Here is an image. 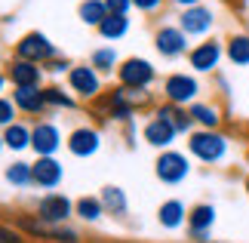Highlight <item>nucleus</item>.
Returning a JSON list of instances; mask_svg holds the SVG:
<instances>
[{
  "mask_svg": "<svg viewBox=\"0 0 249 243\" xmlns=\"http://www.w3.org/2000/svg\"><path fill=\"white\" fill-rule=\"evenodd\" d=\"M13 102H16V108L25 111V114H43L50 108V105H46V95H43V86H16Z\"/></svg>",
  "mask_w": 249,
  "mask_h": 243,
  "instance_id": "nucleus-17",
  "label": "nucleus"
},
{
  "mask_svg": "<svg viewBox=\"0 0 249 243\" xmlns=\"http://www.w3.org/2000/svg\"><path fill=\"white\" fill-rule=\"evenodd\" d=\"M188 114L194 117V123L200 130H218V126H222V111H218L215 105H209V102H194L188 108Z\"/></svg>",
  "mask_w": 249,
  "mask_h": 243,
  "instance_id": "nucleus-20",
  "label": "nucleus"
},
{
  "mask_svg": "<svg viewBox=\"0 0 249 243\" xmlns=\"http://www.w3.org/2000/svg\"><path fill=\"white\" fill-rule=\"evenodd\" d=\"M157 219H160V225H163L166 231H176V228H181V225L188 222L185 203H181V200H166V203H160V212H157Z\"/></svg>",
  "mask_w": 249,
  "mask_h": 243,
  "instance_id": "nucleus-21",
  "label": "nucleus"
},
{
  "mask_svg": "<svg viewBox=\"0 0 249 243\" xmlns=\"http://www.w3.org/2000/svg\"><path fill=\"white\" fill-rule=\"evenodd\" d=\"M68 86L71 93H77L80 99H99L102 93V77L92 65H74L68 71Z\"/></svg>",
  "mask_w": 249,
  "mask_h": 243,
  "instance_id": "nucleus-9",
  "label": "nucleus"
},
{
  "mask_svg": "<svg viewBox=\"0 0 249 243\" xmlns=\"http://www.w3.org/2000/svg\"><path fill=\"white\" fill-rule=\"evenodd\" d=\"M43 95H46V105H50V108H74V105H77L68 93H62V86H46Z\"/></svg>",
  "mask_w": 249,
  "mask_h": 243,
  "instance_id": "nucleus-31",
  "label": "nucleus"
},
{
  "mask_svg": "<svg viewBox=\"0 0 249 243\" xmlns=\"http://www.w3.org/2000/svg\"><path fill=\"white\" fill-rule=\"evenodd\" d=\"M31 148L37 151V157H53L62 148V132L59 126L50 120H40L31 126Z\"/></svg>",
  "mask_w": 249,
  "mask_h": 243,
  "instance_id": "nucleus-12",
  "label": "nucleus"
},
{
  "mask_svg": "<svg viewBox=\"0 0 249 243\" xmlns=\"http://www.w3.org/2000/svg\"><path fill=\"white\" fill-rule=\"evenodd\" d=\"M154 46H157V53L163 56V59H178V56L191 53V50H188V34L181 31L178 25H163V28H157Z\"/></svg>",
  "mask_w": 249,
  "mask_h": 243,
  "instance_id": "nucleus-10",
  "label": "nucleus"
},
{
  "mask_svg": "<svg viewBox=\"0 0 249 243\" xmlns=\"http://www.w3.org/2000/svg\"><path fill=\"white\" fill-rule=\"evenodd\" d=\"M74 212H77L83 222H99L105 216V203H102V197H80L74 203Z\"/></svg>",
  "mask_w": 249,
  "mask_h": 243,
  "instance_id": "nucleus-30",
  "label": "nucleus"
},
{
  "mask_svg": "<svg viewBox=\"0 0 249 243\" xmlns=\"http://www.w3.org/2000/svg\"><path fill=\"white\" fill-rule=\"evenodd\" d=\"M246 163H249V145H246Z\"/></svg>",
  "mask_w": 249,
  "mask_h": 243,
  "instance_id": "nucleus-42",
  "label": "nucleus"
},
{
  "mask_svg": "<svg viewBox=\"0 0 249 243\" xmlns=\"http://www.w3.org/2000/svg\"><path fill=\"white\" fill-rule=\"evenodd\" d=\"M213 25H215V13L209 6H203V3L181 9V16H178V28L188 37H203V34L213 31Z\"/></svg>",
  "mask_w": 249,
  "mask_h": 243,
  "instance_id": "nucleus-8",
  "label": "nucleus"
},
{
  "mask_svg": "<svg viewBox=\"0 0 249 243\" xmlns=\"http://www.w3.org/2000/svg\"><path fill=\"white\" fill-rule=\"evenodd\" d=\"M163 3H166V0H132V6L142 9V13H157Z\"/></svg>",
  "mask_w": 249,
  "mask_h": 243,
  "instance_id": "nucleus-35",
  "label": "nucleus"
},
{
  "mask_svg": "<svg viewBox=\"0 0 249 243\" xmlns=\"http://www.w3.org/2000/svg\"><path fill=\"white\" fill-rule=\"evenodd\" d=\"M6 77H9V83H13V86H40L43 65H34V62H25V59H13Z\"/></svg>",
  "mask_w": 249,
  "mask_h": 243,
  "instance_id": "nucleus-18",
  "label": "nucleus"
},
{
  "mask_svg": "<svg viewBox=\"0 0 249 243\" xmlns=\"http://www.w3.org/2000/svg\"><path fill=\"white\" fill-rule=\"evenodd\" d=\"M18 228L28 231V234L40 237V240H53V243H80V234L74 228L65 225H50V222L31 219V216H18Z\"/></svg>",
  "mask_w": 249,
  "mask_h": 243,
  "instance_id": "nucleus-6",
  "label": "nucleus"
},
{
  "mask_svg": "<svg viewBox=\"0 0 249 243\" xmlns=\"http://www.w3.org/2000/svg\"><path fill=\"white\" fill-rule=\"evenodd\" d=\"M16 102L13 99H3V95H0V126H3V130H6V126H13L16 123Z\"/></svg>",
  "mask_w": 249,
  "mask_h": 243,
  "instance_id": "nucleus-32",
  "label": "nucleus"
},
{
  "mask_svg": "<svg viewBox=\"0 0 249 243\" xmlns=\"http://www.w3.org/2000/svg\"><path fill=\"white\" fill-rule=\"evenodd\" d=\"M154 172H157L160 182L178 185V182H185L191 176V160L181 151H163L157 157V163H154Z\"/></svg>",
  "mask_w": 249,
  "mask_h": 243,
  "instance_id": "nucleus-7",
  "label": "nucleus"
},
{
  "mask_svg": "<svg viewBox=\"0 0 249 243\" xmlns=\"http://www.w3.org/2000/svg\"><path fill=\"white\" fill-rule=\"evenodd\" d=\"M222 56H225V46L218 40H203V43H197L194 50L188 53V62H191V68H194L197 74H209V71L218 68Z\"/></svg>",
  "mask_w": 249,
  "mask_h": 243,
  "instance_id": "nucleus-13",
  "label": "nucleus"
},
{
  "mask_svg": "<svg viewBox=\"0 0 249 243\" xmlns=\"http://www.w3.org/2000/svg\"><path fill=\"white\" fill-rule=\"evenodd\" d=\"M77 16H80L83 25L99 28L105 19H108V6H105V0H83V3L77 6Z\"/></svg>",
  "mask_w": 249,
  "mask_h": 243,
  "instance_id": "nucleus-23",
  "label": "nucleus"
},
{
  "mask_svg": "<svg viewBox=\"0 0 249 243\" xmlns=\"http://www.w3.org/2000/svg\"><path fill=\"white\" fill-rule=\"evenodd\" d=\"M89 65L99 74H111V71H117V68H120V59H117V53H114L111 46H102V50H95L89 56Z\"/></svg>",
  "mask_w": 249,
  "mask_h": 243,
  "instance_id": "nucleus-29",
  "label": "nucleus"
},
{
  "mask_svg": "<svg viewBox=\"0 0 249 243\" xmlns=\"http://www.w3.org/2000/svg\"><path fill=\"white\" fill-rule=\"evenodd\" d=\"M213 225H215V206H213V203H197V206L188 212V234L194 237L197 243L209 240Z\"/></svg>",
  "mask_w": 249,
  "mask_h": 243,
  "instance_id": "nucleus-14",
  "label": "nucleus"
},
{
  "mask_svg": "<svg viewBox=\"0 0 249 243\" xmlns=\"http://www.w3.org/2000/svg\"><path fill=\"white\" fill-rule=\"evenodd\" d=\"M197 93H200V83H197L194 74H181V71H178V74H169L166 80H163V95H166V102H169V105H178V108L194 105Z\"/></svg>",
  "mask_w": 249,
  "mask_h": 243,
  "instance_id": "nucleus-5",
  "label": "nucleus"
},
{
  "mask_svg": "<svg viewBox=\"0 0 249 243\" xmlns=\"http://www.w3.org/2000/svg\"><path fill=\"white\" fill-rule=\"evenodd\" d=\"M0 243H25V237L18 231H13L9 225H0Z\"/></svg>",
  "mask_w": 249,
  "mask_h": 243,
  "instance_id": "nucleus-34",
  "label": "nucleus"
},
{
  "mask_svg": "<svg viewBox=\"0 0 249 243\" xmlns=\"http://www.w3.org/2000/svg\"><path fill=\"white\" fill-rule=\"evenodd\" d=\"M176 126H172L169 120H163V117H151L148 123H145V142L148 145H154V148H166L169 151V145L176 142Z\"/></svg>",
  "mask_w": 249,
  "mask_h": 243,
  "instance_id": "nucleus-19",
  "label": "nucleus"
},
{
  "mask_svg": "<svg viewBox=\"0 0 249 243\" xmlns=\"http://www.w3.org/2000/svg\"><path fill=\"white\" fill-rule=\"evenodd\" d=\"M225 56L231 59V65L246 68L249 65V34H234L231 40L225 43Z\"/></svg>",
  "mask_w": 249,
  "mask_h": 243,
  "instance_id": "nucleus-24",
  "label": "nucleus"
},
{
  "mask_svg": "<svg viewBox=\"0 0 249 243\" xmlns=\"http://www.w3.org/2000/svg\"><path fill=\"white\" fill-rule=\"evenodd\" d=\"M6 80H9V77H6L3 71H0V93H3V86H6Z\"/></svg>",
  "mask_w": 249,
  "mask_h": 243,
  "instance_id": "nucleus-38",
  "label": "nucleus"
},
{
  "mask_svg": "<svg viewBox=\"0 0 249 243\" xmlns=\"http://www.w3.org/2000/svg\"><path fill=\"white\" fill-rule=\"evenodd\" d=\"M105 6H108L111 16H126L132 9V0H105Z\"/></svg>",
  "mask_w": 249,
  "mask_h": 243,
  "instance_id": "nucleus-33",
  "label": "nucleus"
},
{
  "mask_svg": "<svg viewBox=\"0 0 249 243\" xmlns=\"http://www.w3.org/2000/svg\"><path fill=\"white\" fill-rule=\"evenodd\" d=\"M95 31H99L105 40H120V37H126V31H129V19H126V16H111V13H108V19H105V22L95 28Z\"/></svg>",
  "mask_w": 249,
  "mask_h": 243,
  "instance_id": "nucleus-26",
  "label": "nucleus"
},
{
  "mask_svg": "<svg viewBox=\"0 0 249 243\" xmlns=\"http://www.w3.org/2000/svg\"><path fill=\"white\" fill-rule=\"evenodd\" d=\"M6 148V142H3V132H0V151H3Z\"/></svg>",
  "mask_w": 249,
  "mask_h": 243,
  "instance_id": "nucleus-40",
  "label": "nucleus"
},
{
  "mask_svg": "<svg viewBox=\"0 0 249 243\" xmlns=\"http://www.w3.org/2000/svg\"><path fill=\"white\" fill-rule=\"evenodd\" d=\"M102 203H105V212H111V216H126V194L117 185H108L102 191Z\"/></svg>",
  "mask_w": 249,
  "mask_h": 243,
  "instance_id": "nucleus-28",
  "label": "nucleus"
},
{
  "mask_svg": "<svg viewBox=\"0 0 249 243\" xmlns=\"http://www.w3.org/2000/svg\"><path fill=\"white\" fill-rule=\"evenodd\" d=\"M62 179H65V169H62L59 160L55 157H37V163H34V185L37 188L53 191L62 185Z\"/></svg>",
  "mask_w": 249,
  "mask_h": 243,
  "instance_id": "nucleus-16",
  "label": "nucleus"
},
{
  "mask_svg": "<svg viewBox=\"0 0 249 243\" xmlns=\"http://www.w3.org/2000/svg\"><path fill=\"white\" fill-rule=\"evenodd\" d=\"M71 68H74V65H71L68 59H53L50 65H46V71H53V74H62V71H71Z\"/></svg>",
  "mask_w": 249,
  "mask_h": 243,
  "instance_id": "nucleus-36",
  "label": "nucleus"
},
{
  "mask_svg": "<svg viewBox=\"0 0 249 243\" xmlns=\"http://www.w3.org/2000/svg\"><path fill=\"white\" fill-rule=\"evenodd\" d=\"M228 148H231V142H228V135H222L218 130H194L188 135L191 157H197L200 163H209V167L222 163L228 157Z\"/></svg>",
  "mask_w": 249,
  "mask_h": 243,
  "instance_id": "nucleus-1",
  "label": "nucleus"
},
{
  "mask_svg": "<svg viewBox=\"0 0 249 243\" xmlns=\"http://www.w3.org/2000/svg\"><path fill=\"white\" fill-rule=\"evenodd\" d=\"M16 59H25V62H34V65H50L53 59H59V50H55V43L46 34L28 31L16 43Z\"/></svg>",
  "mask_w": 249,
  "mask_h": 243,
  "instance_id": "nucleus-2",
  "label": "nucleus"
},
{
  "mask_svg": "<svg viewBox=\"0 0 249 243\" xmlns=\"http://www.w3.org/2000/svg\"><path fill=\"white\" fill-rule=\"evenodd\" d=\"M74 212V203L65 197V194H46V197L37 200V219L50 222V225H62L68 222Z\"/></svg>",
  "mask_w": 249,
  "mask_h": 243,
  "instance_id": "nucleus-11",
  "label": "nucleus"
},
{
  "mask_svg": "<svg viewBox=\"0 0 249 243\" xmlns=\"http://www.w3.org/2000/svg\"><path fill=\"white\" fill-rule=\"evenodd\" d=\"M6 182L16 185V188H28V185H34V167L25 160H16L6 167Z\"/></svg>",
  "mask_w": 249,
  "mask_h": 243,
  "instance_id": "nucleus-27",
  "label": "nucleus"
},
{
  "mask_svg": "<svg viewBox=\"0 0 249 243\" xmlns=\"http://www.w3.org/2000/svg\"><path fill=\"white\" fill-rule=\"evenodd\" d=\"M200 243H225V240H200Z\"/></svg>",
  "mask_w": 249,
  "mask_h": 243,
  "instance_id": "nucleus-41",
  "label": "nucleus"
},
{
  "mask_svg": "<svg viewBox=\"0 0 249 243\" xmlns=\"http://www.w3.org/2000/svg\"><path fill=\"white\" fill-rule=\"evenodd\" d=\"M172 3H178L181 9H188V6H197V3H200V0H172Z\"/></svg>",
  "mask_w": 249,
  "mask_h": 243,
  "instance_id": "nucleus-37",
  "label": "nucleus"
},
{
  "mask_svg": "<svg viewBox=\"0 0 249 243\" xmlns=\"http://www.w3.org/2000/svg\"><path fill=\"white\" fill-rule=\"evenodd\" d=\"M148 102V90H126V86H117V90H111L108 102H105V108H108L111 117L117 120H129L136 108Z\"/></svg>",
  "mask_w": 249,
  "mask_h": 243,
  "instance_id": "nucleus-4",
  "label": "nucleus"
},
{
  "mask_svg": "<svg viewBox=\"0 0 249 243\" xmlns=\"http://www.w3.org/2000/svg\"><path fill=\"white\" fill-rule=\"evenodd\" d=\"M157 117H163V120H169L172 126H176V132H188L191 135V130H194V117L185 111V108H178V105H160V108L154 111Z\"/></svg>",
  "mask_w": 249,
  "mask_h": 243,
  "instance_id": "nucleus-22",
  "label": "nucleus"
},
{
  "mask_svg": "<svg viewBox=\"0 0 249 243\" xmlns=\"http://www.w3.org/2000/svg\"><path fill=\"white\" fill-rule=\"evenodd\" d=\"M3 142H6V148L9 151H25V148H31V126H25V123H13V126H6L3 130Z\"/></svg>",
  "mask_w": 249,
  "mask_h": 243,
  "instance_id": "nucleus-25",
  "label": "nucleus"
},
{
  "mask_svg": "<svg viewBox=\"0 0 249 243\" xmlns=\"http://www.w3.org/2000/svg\"><path fill=\"white\" fill-rule=\"evenodd\" d=\"M243 191H246V194H249V176H246V179H243Z\"/></svg>",
  "mask_w": 249,
  "mask_h": 243,
  "instance_id": "nucleus-39",
  "label": "nucleus"
},
{
  "mask_svg": "<svg viewBox=\"0 0 249 243\" xmlns=\"http://www.w3.org/2000/svg\"><path fill=\"white\" fill-rule=\"evenodd\" d=\"M154 65L148 59H139V56H132V59H123L120 68H117V80L120 86H126V90H148L151 83H154Z\"/></svg>",
  "mask_w": 249,
  "mask_h": 243,
  "instance_id": "nucleus-3",
  "label": "nucleus"
},
{
  "mask_svg": "<svg viewBox=\"0 0 249 243\" xmlns=\"http://www.w3.org/2000/svg\"><path fill=\"white\" fill-rule=\"evenodd\" d=\"M0 62H3V56H0Z\"/></svg>",
  "mask_w": 249,
  "mask_h": 243,
  "instance_id": "nucleus-43",
  "label": "nucleus"
},
{
  "mask_svg": "<svg viewBox=\"0 0 249 243\" xmlns=\"http://www.w3.org/2000/svg\"><path fill=\"white\" fill-rule=\"evenodd\" d=\"M65 145H68V151L74 157H92L102 145V135H99V130H92V126H77V130L68 135Z\"/></svg>",
  "mask_w": 249,
  "mask_h": 243,
  "instance_id": "nucleus-15",
  "label": "nucleus"
}]
</instances>
